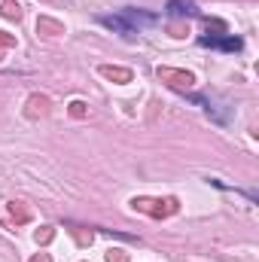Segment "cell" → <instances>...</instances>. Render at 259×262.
Instances as JSON below:
<instances>
[{
  "label": "cell",
  "mask_w": 259,
  "mask_h": 262,
  "mask_svg": "<svg viewBox=\"0 0 259 262\" xmlns=\"http://www.w3.org/2000/svg\"><path fill=\"white\" fill-rule=\"evenodd\" d=\"M70 116L82 119V116H85V104H82V101H70Z\"/></svg>",
  "instance_id": "cell-11"
},
{
  "label": "cell",
  "mask_w": 259,
  "mask_h": 262,
  "mask_svg": "<svg viewBox=\"0 0 259 262\" xmlns=\"http://www.w3.org/2000/svg\"><path fill=\"white\" fill-rule=\"evenodd\" d=\"M171 31H174V37H183V31H186V25H171Z\"/></svg>",
  "instance_id": "cell-14"
},
{
  "label": "cell",
  "mask_w": 259,
  "mask_h": 262,
  "mask_svg": "<svg viewBox=\"0 0 259 262\" xmlns=\"http://www.w3.org/2000/svg\"><path fill=\"white\" fill-rule=\"evenodd\" d=\"M9 213H12L15 223H28V220H31V210L21 207V201H9Z\"/></svg>",
  "instance_id": "cell-7"
},
{
  "label": "cell",
  "mask_w": 259,
  "mask_h": 262,
  "mask_svg": "<svg viewBox=\"0 0 259 262\" xmlns=\"http://www.w3.org/2000/svg\"><path fill=\"white\" fill-rule=\"evenodd\" d=\"M28 119H40V116H49V98L46 95H31L28 98V110H25Z\"/></svg>",
  "instance_id": "cell-4"
},
{
  "label": "cell",
  "mask_w": 259,
  "mask_h": 262,
  "mask_svg": "<svg viewBox=\"0 0 259 262\" xmlns=\"http://www.w3.org/2000/svg\"><path fill=\"white\" fill-rule=\"evenodd\" d=\"M171 12H192V6H189V3H180V0H174V3H171Z\"/></svg>",
  "instance_id": "cell-13"
},
{
  "label": "cell",
  "mask_w": 259,
  "mask_h": 262,
  "mask_svg": "<svg viewBox=\"0 0 259 262\" xmlns=\"http://www.w3.org/2000/svg\"><path fill=\"white\" fill-rule=\"evenodd\" d=\"M131 207L140 210V213H146V216H156V220L177 213V201H174V198H165V201H156V198H134Z\"/></svg>",
  "instance_id": "cell-1"
},
{
  "label": "cell",
  "mask_w": 259,
  "mask_h": 262,
  "mask_svg": "<svg viewBox=\"0 0 259 262\" xmlns=\"http://www.w3.org/2000/svg\"><path fill=\"white\" fill-rule=\"evenodd\" d=\"M37 34L58 37V34H64V21H58V18H49V15H40V18H37Z\"/></svg>",
  "instance_id": "cell-5"
},
{
  "label": "cell",
  "mask_w": 259,
  "mask_h": 262,
  "mask_svg": "<svg viewBox=\"0 0 259 262\" xmlns=\"http://www.w3.org/2000/svg\"><path fill=\"white\" fill-rule=\"evenodd\" d=\"M52 238H55V229H52V226H43V229L34 232V241H37V244H52Z\"/></svg>",
  "instance_id": "cell-9"
},
{
  "label": "cell",
  "mask_w": 259,
  "mask_h": 262,
  "mask_svg": "<svg viewBox=\"0 0 259 262\" xmlns=\"http://www.w3.org/2000/svg\"><path fill=\"white\" fill-rule=\"evenodd\" d=\"M9 49H15V37L6 34V31H0V61H3V55H6Z\"/></svg>",
  "instance_id": "cell-10"
},
{
  "label": "cell",
  "mask_w": 259,
  "mask_h": 262,
  "mask_svg": "<svg viewBox=\"0 0 259 262\" xmlns=\"http://www.w3.org/2000/svg\"><path fill=\"white\" fill-rule=\"evenodd\" d=\"M70 235L76 238V244H79V247H89V244L95 241V232H89V229H79V226H73V229H70Z\"/></svg>",
  "instance_id": "cell-8"
},
{
  "label": "cell",
  "mask_w": 259,
  "mask_h": 262,
  "mask_svg": "<svg viewBox=\"0 0 259 262\" xmlns=\"http://www.w3.org/2000/svg\"><path fill=\"white\" fill-rule=\"evenodd\" d=\"M107 262H128L125 250H107Z\"/></svg>",
  "instance_id": "cell-12"
},
{
  "label": "cell",
  "mask_w": 259,
  "mask_h": 262,
  "mask_svg": "<svg viewBox=\"0 0 259 262\" xmlns=\"http://www.w3.org/2000/svg\"><path fill=\"white\" fill-rule=\"evenodd\" d=\"M0 12H3V18H9V21H18V18H21L18 0H3V3H0Z\"/></svg>",
  "instance_id": "cell-6"
},
{
  "label": "cell",
  "mask_w": 259,
  "mask_h": 262,
  "mask_svg": "<svg viewBox=\"0 0 259 262\" xmlns=\"http://www.w3.org/2000/svg\"><path fill=\"white\" fill-rule=\"evenodd\" d=\"M98 73H101V76H107L110 82H119V85L131 82V76H134L128 67H119V64H101V67H98Z\"/></svg>",
  "instance_id": "cell-3"
},
{
  "label": "cell",
  "mask_w": 259,
  "mask_h": 262,
  "mask_svg": "<svg viewBox=\"0 0 259 262\" xmlns=\"http://www.w3.org/2000/svg\"><path fill=\"white\" fill-rule=\"evenodd\" d=\"M31 262H52V256H49V253H37Z\"/></svg>",
  "instance_id": "cell-15"
},
{
  "label": "cell",
  "mask_w": 259,
  "mask_h": 262,
  "mask_svg": "<svg viewBox=\"0 0 259 262\" xmlns=\"http://www.w3.org/2000/svg\"><path fill=\"white\" fill-rule=\"evenodd\" d=\"M156 76L165 82V85H171V89H177V92H189L195 85V76L189 70H177V67H159L156 70Z\"/></svg>",
  "instance_id": "cell-2"
}]
</instances>
